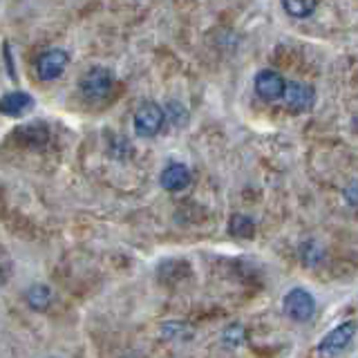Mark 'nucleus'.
<instances>
[{
	"label": "nucleus",
	"mask_w": 358,
	"mask_h": 358,
	"mask_svg": "<svg viewBox=\"0 0 358 358\" xmlns=\"http://www.w3.org/2000/svg\"><path fill=\"white\" fill-rule=\"evenodd\" d=\"M112 83H115V76H112L108 67H92L78 81V92L90 103H99L112 92Z\"/></svg>",
	"instance_id": "obj_1"
},
{
	"label": "nucleus",
	"mask_w": 358,
	"mask_h": 358,
	"mask_svg": "<svg viewBox=\"0 0 358 358\" xmlns=\"http://www.w3.org/2000/svg\"><path fill=\"white\" fill-rule=\"evenodd\" d=\"M356 329H358L356 320H345L343 324H338V327H334L318 343V347H316L318 358H336V356H341L347 350V347L352 345L354 336H356Z\"/></svg>",
	"instance_id": "obj_2"
},
{
	"label": "nucleus",
	"mask_w": 358,
	"mask_h": 358,
	"mask_svg": "<svg viewBox=\"0 0 358 358\" xmlns=\"http://www.w3.org/2000/svg\"><path fill=\"white\" fill-rule=\"evenodd\" d=\"M164 110L162 106L152 103V101H148V103H141L137 108V112H134L132 117V128H134V134L141 139H150L155 137V134H159V130L164 128Z\"/></svg>",
	"instance_id": "obj_3"
},
{
	"label": "nucleus",
	"mask_w": 358,
	"mask_h": 358,
	"mask_svg": "<svg viewBox=\"0 0 358 358\" xmlns=\"http://www.w3.org/2000/svg\"><path fill=\"white\" fill-rule=\"evenodd\" d=\"M285 313L296 322H307L316 311V300L305 289H291L285 296Z\"/></svg>",
	"instance_id": "obj_4"
},
{
	"label": "nucleus",
	"mask_w": 358,
	"mask_h": 358,
	"mask_svg": "<svg viewBox=\"0 0 358 358\" xmlns=\"http://www.w3.org/2000/svg\"><path fill=\"white\" fill-rule=\"evenodd\" d=\"M67 63H70V56L61 48H52L48 52H43L36 61V74L41 81H56L63 72Z\"/></svg>",
	"instance_id": "obj_5"
},
{
	"label": "nucleus",
	"mask_w": 358,
	"mask_h": 358,
	"mask_svg": "<svg viewBox=\"0 0 358 358\" xmlns=\"http://www.w3.org/2000/svg\"><path fill=\"white\" fill-rule=\"evenodd\" d=\"M313 87L307 85V83H298V81H287L285 85V94H282V101L287 103V108L291 112H305L313 106Z\"/></svg>",
	"instance_id": "obj_6"
},
{
	"label": "nucleus",
	"mask_w": 358,
	"mask_h": 358,
	"mask_svg": "<svg viewBox=\"0 0 358 358\" xmlns=\"http://www.w3.org/2000/svg\"><path fill=\"white\" fill-rule=\"evenodd\" d=\"M287 81L275 70H262L255 74V92L264 101H278L285 94Z\"/></svg>",
	"instance_id": "obj_7"
},
{
	"label": "nucleus",
	"mask_w": 358,
	"mask_h": 358,
	"mask_svg": "<svg viewBox=\"0 0 358 358\" xmlns=\"http://www.w3.org/2000/svg\"><path fill=\"white\" fill-rule=\"evenodd\" d=\"M31 108H34L31 94L20 92V90H16V92H7L3 99H0V115L11 117V119H18L22 115H27Z\"/></svg>",
	"instance_id": "obj_8"
},
{
	"label": "nucleus",
	"mask_w": 358,
	"mask_h": 358,
	"mask_svg": "<svg viewBox=\"0 0 358 358\" xmlns=\"http://www.w3.org/2000/svg\"><path fill=\"white\" fill-rule=\"evenodd\" d=\"M159 182L168 193H179V190H184L190 184V171L184 164H171L168 168H164Z\"/></svg>",
	"instance_id": "obj_9"
},
{
	"label": "nucleus",
	"mask_w": 358,
	"mask_h": 358,
	"mask_svg": "<svg viewBox=\"0 0 358 358\" xmlns=\"http://www.w3.org/2000/svg\"><path fill=\"white\" fill-rule=\"evenodd\" d=\"M282 9L294 18H307L311 16V11L316 9V3H313V0H285Z\"/></svg>",
	"instance_id": "obj_10"
},
{
	"label": "nucleus",
	"mask_w": 358,
	"mask_h": 358,
	"mask_svg": "<svg viewBox=\"0 0 358 358\" xmlns=\"http://www.w3.org/2000/svg\"><path fill=\"white\" fill-rule=\"evenodd\" d=\"M229 231L233 235H238V238H251L253 231H255V224H253L251 217H246V215H242V213H238V215L231 217Z\"/></svg>",
	"instance_id": "obj_11"
},
{
	"label": "nucleus",
	"mask_w": 358,
	"mask_h": 358,
	"mask_svg": "<svg viewBox=\"0 0 358 358\" xmlns=\"http://www.w3.org/2000/svg\"><path fill=\"white\" fill-rule=\"evenodd\" d=\"M244 341H246V327L240 322H233L222 331V343L227 347H240L244 345Z\"/></svg>",
	"instance_id": "obj_12"
},
{
	"label": "nucleus",
	"mask_w": 358,
	"mask_h": 358,
	"mask_svg": "<svg viewBox=\"0 0 358 358\" xmlns=\"http://www.w3.org/2000/svg\"><path fill=\"white\" fill-rule=\"evenodd\" d=\"M50 289L45 287V285H34V287H29V291H27V302L34 307V309H48V305H50Z\"/></svg>",
	"instance_id": "obj_13"
}]
</instances>
